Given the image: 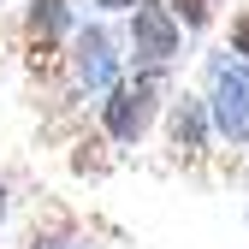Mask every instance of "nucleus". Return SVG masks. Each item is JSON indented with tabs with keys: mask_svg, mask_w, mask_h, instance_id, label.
<instances>
[{
	"mask_svg": "<svg viewBox=\"0 0 249 249\" xmlns=\"http://www.w3.org/2000/svg\"><path fill=\"white\" fill-rule=\"evenodd\" d=\"M208 119H213L220 137L249 142V66L231 53H220L213 71H208Z\"/></svg>",
	"mask_w": 249,
	"mask_h": 249,
	"instance_id": "1",
	"label": "nucleus"
},
{
	"mask_svg": "<svg viewBox=\"0 0 249 249\" xmlns=\"http://www.w3.org/2000/svg\"><path fill=\"white\" fill-rule=\"evenodd\" d=\"M131 53H137V71L142 77H160L172 59H178V18H172V6H160V0H137Z\"/></svg>",
	"mask_w": 249,
	"mask_h": 249,
	"instance_id": "2",
	"label": "nucleus"
},
{
	"mask_svg": "<svg viewBox=\"0 0 249 249\" xmlns=\"http://www.w3.org/2000/svg\"><path fill=\"white\" fill-rule=\"evenodd\" d=\"M154 101H160V77H142L137 71V83H113V95L101 107L107 137L113 142H137L148 124H154Z\"/></svg>",
	"mask_w": 249,
	"mask_h": 249,
	"instance_id": "3",
	"label": "nucleus"
},
{
	"mask_svg": "<svg viewBox=\"0 0 249 249\" xmlns=\"http://www.w3.org/2000/svg\"><path fill=\"white\" fill-rule=\"evenodd\" d=\"M71 66H77V83H83V89H107V95H113V66H119V53H113V36H107L101 24L77 30Z\"/></svg>",
	"mask_w": 249,
	"mask_h": 249,
	"instance_id": "4",
	"label": "nucleus"
},
{
	"mask_svg": "<svg viewBox=\"0 0 249 249\" xmlns=\"http://www.w3.org/2000/svg\"><path fill=\"white\" fill-rule=\"evenodd\" d=\"M24 30H30V53L48 59V53H53V42L66 36V0H30Z\"/></svg>",
	"mask_w": 249,
	"mask_h": 249,
	"instance_id": "5",
	"label": "nucleus"
},
{
	"mask_svg": "<svg viewBox=\"0 0 249 249\" xmlns=\"http://www.w3.org/2000/svg\"><path fill=\"white\" fill-rule=\"evenodd\" d=\"M202 131H208V107L184 95V101L172 107V148H178V154H202Z\"/></svg>",
	"mask_w": 249,
	"mask_h": 249,
	"instance_id": "6",
	"label": "nucleus"
},
{
	"mask_svg": "<svg viewBox=\"0 0 249 249\" xmlns=\"http://www.w3.org/2000/svg\"><path fill=\"white\" fill-rule=\"evenodd\" d=\"M213 6L220 0H172V18H184V30H202L213 18Z\"/></svg>",
	"mask_w": 249,
	"mask_h": 249,
	"instance_id": "7",
	"label": "nucleus"
},
{
	"mask_svg": "<svg viewBox=\"0 0 249 249\" xmlns=\"http://www.w3.org/2000/svg\"><path fill=\"white\" fill-rule=\"evenodd\" d=\"M231 53H243V66H249V12L231 18Z\"/></svg>",
	"mask_w": 249,
	"mask_h": 249,
	"instance_id": "8",
	"label": "nucleus"
},
{
	"mask_svg": "<svg viewBox=\"0 0 249 249\" xmlns=\"http://www.w3.org/2000/svg\"><path fill=\"white\" fill-rule=\"evenodd\" d=\"M95 6H137V0H95Z\"/></svg>",
	"mask_w": 249,
	"mask_h": 249,
	"instance_id": "9",
	"label": "nucleus"
},
{
	"mask_svg": "<svg viewBox=\"0 0 249 249\" xmlns=\"http://www.w3.org/2000/svg\"><path fill=\"white\" fill-rule=\"evenodd\" d=\"M0 220H6V184H0Z\"/></svg>",
	"mask_w": 249,
	"mask_h": 249,
	"instance_id": "10",
	"label": "nucleus"
}]
</instances>
